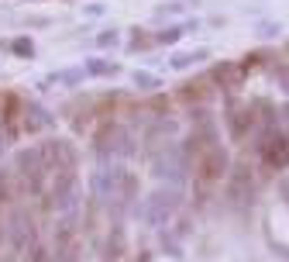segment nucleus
<instances>
[{
	"mask_svg": "<svg viewBox=\"0 0 289 262\" xmlns=\"http://www.w3.org/2000/svg\"><path fill=\"white\" fill-rule=\"evenodd\" d=\"M86 72H93V76H111V72H117V66L103 62V59H90L86 62Z\"/></svg>",
	"mask_w": 289,
	"mask_h": 262,
	"instance_id": "nucleus-2",
	"label": "nucleus"
},
{
	"mask_svg": "<svg viewBox=\"0 0 289 262\" xmlns=\"http://www.w3.org/2000/svg\"><path fill=\"white\" fill-rule=\"evenodd\" d=\"M14 49H17V52H21V55H31V42H24V38H21V42H17V45H14Z\"/></svg>",
	"mask_w": 289,
	"mask_h": 262,
	"instance_id": "nucleus-5",
	"label": "nucleus"
},
{
	"mask_svg": "<svg viewBox=\"0 0 289 262\" xmlns=\"http://www.w3.org/2000/svg\"><path fill=\"white\" fill-rule=\"evenodd\" d=\"M176 38H179V31H162L159 35V42H176Z\"/></svg>",
	"mask_w": 289,
	"mask_h": 262,
	"instance_id": "nucleus-6",
	"label": "nucleus"
},
{
	"mask_svg": "<svg viewBox=\"0 0 289 262\" xmlns=\"http://www.w3.org/2000/svg\"><path fill=\"white\" fill-rule=\"evenodd\" d=\"M72 204H76V176H72V173H62L59 183H55V190H52V207L69 210Z\"/></svg>",
	"mask_w": 289,
	"mask_h": 262,
	"instance_id": "nucleus-1",
	"label": "nucleus"
},
{
	"mask_svg": "<svg viewBox=\"0 0 289 262\" xmlns=\"http://www.w3.org/2000/svg\"><path fill=\"white\" fill-rule=\"evenodd\" d=\"M96 42H100V45H114V42H117V31H103Z\"/></svg>",
	"mask_w": 289,
	"mask_h": 262,
	"instance_id": "nucleus-4",
	"label": "nucleus"
},
{
	"mask_svg": "<svg viewBox=\"0 0 289 262\" xmlns=\"http://www.w3.org/2000/svg\"><path fill=\"white\" fill-rule=\"evenodd\" d=\"M134 87H155V80L144 76V72H134Z\"/></svg>",
	"mask_w": 289,
	"mask_h": 262,
	"instance_id": "nucleus-3",
	"label": "nucleus"
}]
</instances>
